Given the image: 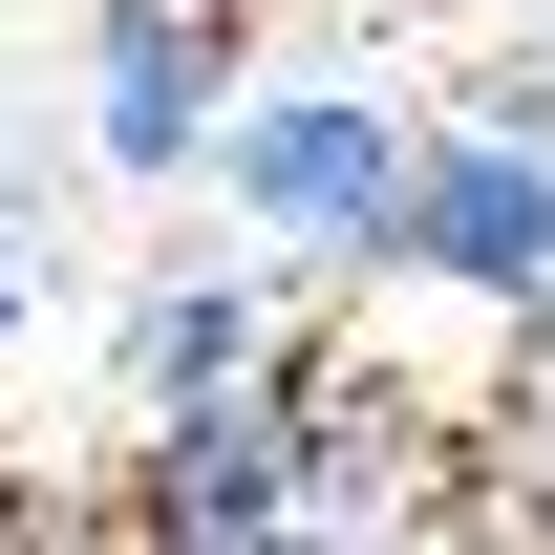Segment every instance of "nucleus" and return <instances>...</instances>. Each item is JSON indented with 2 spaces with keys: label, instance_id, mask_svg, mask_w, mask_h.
<instances>
[{
  "label": "nucleus",
  "instance_id": "f257e3e1",
  "mask_svg": "<svg viewBox=\"0 0 555 555\" xmlns=\"http://www.w3.org/2000/svg\"><path fill=\"white\" fill-rule=\"evenodd\" d=\"M406 86L385 65H257L235 86V107H214V193H235V235H257V257H299V278H363L385 257V193H406Z\"/></svg>",
  "mask_w": 555,
  "mask_h": 555
},
{
  "label": "nucleus",
  "instance_id": "f03ea898",
  "mask_svg": "<svg viewBox=\"0 0 555 555\" xmlns=\"http://www.w3.org/2000/svg\"><path fill=\"white\" fill-rule=\"evenodd\" d=\"M363 278H427V299H491V321L555 299V86L534 65L491 107H449V129H406V193H385Z\"/></svg>",
  "mask_w": 555,
  "mask_h": 555
},
{
  "label": "nucleus",
  "instance_id": "7ed1b4c3",
  "mask_svg": "<svg viewBox=\"0 0 555 555\" xmlns=\"http://www.w3.org/2000/svg\"><path fill=\"white\" fill-rule=\"evenodd\" d=\"M235 86H257V22H235V0H107V22H86V150H107L129 193H193V150H214Z\"/></svg>",
  "mask_w": 555,
  "mask_h": 555
},
{
  "label": "nucleus",
  "instance_id": "20e7f679",
  "mask_svg": "<svg viewBox=\"0 0 555 555\" xmlns=\"http://www.w3.org/2000/svg\"><path fill=\"white\" fill-rule=\"evenodd\" d=\"M257 385H278V299H257V278H150V299H129V427L257 406Z\"/></svg>",
  "mask_w": 555,
  "mask_h": 555
},
{
  "label": "nucleus",
  "instance_id": "39448f33",
  "mask_svg": "<svg viewBox=\"0 0 555 555\" xmlns=\"http://www.w3.org/2000/svg\"><path fill=\"white\" fill-rule=\"evenodd\" d=\"M22 321H43V257H0V343H22Z\"/></svg>",
  "mask_w": 555,
  "mask_h": 555
},
{
  "label": "nucleus",
  "instance_id": "423d86ee",
  "mask_svg": "<svg viewBox=\"0 0 555 555\" xmlns=\"http://www.w3.org/2000/svg\"><path fill=\"white\" fill-rule=\"evenodd\" d=\"M0 513H22V491H0Z\"/></svg>",
  "mask_w": 555,
  "mask_h": 555
}]
</instances>
